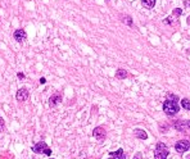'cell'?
<instances>
[{
	"label": "cell",
	"instance_id": "obj_1",
	"mask_svg": "<svg viewBox=\"0 0 190 159\" xmlns=\"http://www.w3.org/2000/svg\"><path fill=\"white\" fill-rule=\"evenodd\" d=\"M180 111V105L177 103V96H172V99H167L163 103V112L167 116H175Z\"/></svg>",
	"mask_w": 190,
	"mask_h": 159
},
{
	"label": "cell",
	"instance_id": "obj_2",
	"mask_svg": "<svg viewBox=\"0 0 190 159\" xmlns=\"http://www.w3.org/2000/svg\"><path fill=\"white\" fill-rule=\"evenodd\" d=\"M168 157V149L163 142H158L155 145L154 150V159H167Z\"/></svg>",
	"mask_w": 190,
	"mask_h": 159
},
{
	"label": "cell",
	"instance_id": "obj_3",
	"mask_svg": "<svg viewBox=\"0 0 190 159\" xmlns=\"http://www.w3.org/2000/svg\"><path fill=\"white\" fill-rule=\"evenodd\" d=\"M32 151L36 153V154H46V155H52V150L50 147L46 145L45 141H40L32 146Z\"/></svg>",
	"mask_w": 190,
	"mask_h": 159
},
{
	"label": "cell",
	"instance_id": "obj_4",
	"mask_svg": "<svg viewBox=\"0 0 190 159\" xmlns=\"http://www.w3.org/2000/svg\"><path fill=\"white\" fill-rule=\"evenodd\" d=\"M173 127H175L177 131H180V132H185V131H190V121L185 119H178L176 121L175 123H173Z\"/></svg>",
	"mask_w": 190,
	"mask_h": 159
},
{
	"label": "cell",
	"instance_id": "obj_5",
	"mask_svg": "<svg viewBox=\"0 0 190 159\" xmlns=\"http://www.w3.org/2000/svg\"><path fill=\"white\" fill-rule=\"evenodd\" d=\"M175 149L178 154H184L185 151H188L190 149V141L188 140H180L175 144Z\"/></svg>",
	"mask_w": 190,
	"mask_h": 159
},
{
	"label": "cell",
	"instance_id": "obj_6",
	"mask_svg": "<svg viewBox=\"0 0 190 159\" xmlns=\"http://www.w3.org/2000/svg\"><path fill=\"white\" fill-rule=\"evenodd\" d=\"M28 95H30L28 90H27L26 87H21V89L17 91V94H15V99L18 101H26L28 99Z\"/></svg>",
	"mask_w": 190,
	"mask_h": 159
},
{
	"label": "cell",
	"instance_id": "obj_7",
	"mask_svg": "<svg viewBox=\"0 0 190 159\" xmlns=\"http://www.w3.org/2000/svg\"><path fill=\"white\" fill-rule=\"evenodd\" d=\"M105 130L103 128V127H95L94 128V131H93V136L96 139V140H99V141H102V140H104L105 139Z\"/></svg>",
	"mask_w": 190,
	"mask_h": 159
},
{
	"label": "cell",
	"instance_id": "obj_8",
	"mask_svg": "<svg viewBox=\"0 0 190 159\" xmlns=\"http://www.w3.org/2000/svg\"><path fill=\"white\" fill-rule=\"evenodd\" d=\"M59 103H62V95L61 94H54L50 96V99H49V105L52 108H55Z\"/></svg>",
	"mask_w": 190,
	"mask_h": 159
},
{
	"label": "cell",
	"instance_id": "obj_9",
	"mask_svg": "<svg viewBox=\"0 0 190 159\" xmlns=\"http://www.w3.org/2000/svg\"><path fill=\"white\" fill-rule=\"evenodd\" d=\"M14 39L17 40L18 42H23L25 40H26V37H27V35H26V31L25 30H22V28H19V30H15L14 31Z\"/></svg>",
	"mask_w": 190,
	"mask_h": 159
},
{
	"label": "cell",
	"instance_id": "obj_10",
	"mask_svg": "<svg viewBox=\"0 0 190 159\" xmlns=\"http://www.w3.org/2000/svg\"><path fill=\"white\" fill-rule=\"evenodd\" d=\"M109 155H111L113 159H125V158H126V154H125L123 149H118L117 151H111Z\"/></svg>",
	"mask_w": 190,
	"mask_h": 159
},
{
	"label": "cell",
	"instance_id": "obj_11",
	"mask_svg": "<svg viewBox=\"0 0 190 159\" xmlns=\"http://www.w3.org/2000/svg\"><path fill=\"white\" fill-rule=\"evenodd\" d=\"M135 136H136L138 139H140V140H146V139H148V134H146L145 131L142 130V128L135 130Z\"/></svg>",
	"mask_w": 190,
	"mask_h": 159
},
{
	"label": "cell",
	"instance_id": "obj_12",
	"mask_svg": "<svg viewBox=\"0 0 190 159\" xmlns=\"http://www.w3.org/2000/svg\"><path fill=\"white\" fill-rule=\"evenodd\" d=\"M116 77H117V78H119V80L126 78V77H127V71H126V69H122V68L117 69V72H116Z\"/></svg>",
	"mask_w": 190,
	"mask_h": 159
},
{
	"label": "cell",
	"instance_id": "obj_13",
	"mask_svg": "<svg viewBox=\"0 0 190 159\" xmlns=\"http://www.w3.org/2000/svg\"><path fill=\"white\" fill-rule=\"evenodd\" d=\"M143 7L146 9H152L155 5V0H142Z\"/></svg>",
	"mask_w": 190,
	"mask_h": 159
},
{
	"label": "cell",
	"instance_id": "obj_14",
	"mask_svg": "<svg viewBox=\"0 0 190 159\" xmlns=\"http://www.w3.org/2000/svg\"><path fill=\"white\" fill-rule=\"evenodd\" d=\"M181 107L185 109V111H190V100L188 99V98H184V99L181 100Z\"/></svg>",
	"mask_w": 190,
	"mask_h": 159
},
{
	"label": "cell",
	"instance_id": "obj_15",
	"mask_svg": "<svg viewBox=\"0 0 190 159\" xmlns=\"http://www.w3.org/2000/svg\"><path fill=\"white\" fill-rule=\"evenodd\" d=\"M181 13H182V10H181L180 8H176V9H173V12H172V17L177 21V18L180 17V14H181Z\"/></svg>",
	"mask_w": 190,
	"mask_h": 159
},
{
	"label": "cell",
	"instance_id": "obj_16",
	"mask_svg": "<svg viewBox=\"0 0 190 159\" xmlns=\"http://www.w3.org/2000/svg\"><path fill=\"white\" fill-rule=\"evenodd\" d=\"M123 22L126 25H128V26H132V19H131V17H125L123 18Z\"/></svg>",
	"mask_w": 190,
	"mask_h": 159
},
{
	"label": "cell",
	"instance_id": "obj_17",
	"mask_svg": "<svg viewBox=\"0 0 190 159\" xmlns=\"http://www.w3.org/2000/svg\"><path fill=\"white\" fill-rule=\"evenodd\" d=\"M0 128H4V121H3V118L2 117H0Z\"/></svg>",
	"mask_w": 190,
	"mask_h": 159
},
{
	"label": "cell",
	"instance_id": "obj_18",
	"mask_svg": "<svg viewBox=\"0 0 190 159\" xmlns=\"http://www.w3.org/2000/svg\"><path fill=\"white\" fill-rule=\"evenodd\" d=\"M132 159H142V153H138V154L135 155Z\"/></svg>",
	"mask_w": 190,
	"mask_h": 159
},
{
	"label": "cell",
	"instance_id": "obj_19",
	"mask_svg": "<svg viewBox=\"0 0 190 159\" xmlns=\"http://www.w3.org/2000/svg\"><path fill=\"white\" fill-rule=\"evenodd\" d=\"M17 76H18L19 78H25V75H23V73H21V72H19V73H17Z\"/></svg>",
	"mask_w": 190,
	"mask_h": 159
},
{
	"label": "cell",
	"instance_id": "obj_20",
	"mask_svg": "<svg viewBox=\"0 0 190 159\" xmlns=\"http://www.w3.org/2000/svg\"><path fill=\"white\" fill-rule=\"evenodd\" d=\"M45 82H46V80H45L44 77H41V78H40V84H45Z\"/></svg>",
	"mask_w": 190,
	"mask_h": 159
},
{
	"label": "cell",
	"instance_id": "obj_21",
	"mask_svg": "<svg viewBox=\"0 0 190 159\" xmlns=\"http://www.w3.org/2000/svg\"><path fill=\"white\" fill-rule=\"evenodd\" d=\"M108 159H113V158H108Z\"/></svg>",
	"mask_w": 190,
	"mask_h": 159
},
{
	"label": "cell",
	"instance_id": "obj_22",
	"mask_svg": "<svg viewBox=\"0 0 190 159\" xmlns=\"http://www.w3.org/2000/svg\"><path fill=\"white\" fill-rule=\"evenodd\" d=\"M49 159H54V158H49Z\"/></svg>",
	"mask_w": 190,
	"mask_h": 159
}]
</instances>
